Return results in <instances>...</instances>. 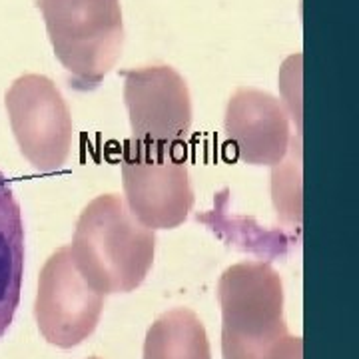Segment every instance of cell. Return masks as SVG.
Segmentation results:
<instances>
[{
  "instance_id": "cell-1",
  "label": "cell",
  "mask_w": 359,
  "mask_h": 359,
  "mask_svg": "<svg viewBox=\"0 0 359 359\" xmlns=\"http://www.w3.org/2000/svg\"><path fill=\"white\" fill-rule=\"evenodd\" d=\"M224 359H303L302 337L287 331L283 283L267 262H240L218 282Z\"/></svg>"
},
{
  "instance_id": "cell-2",
  "label": "cell",
  "mask_w": 359,
  "mask_h": 359,
  "mask_svg": "<svg viewBox=\"0 0 359 359\" xmlns=\"http://www.w3.org/2000/svg\"><path fill=\"white\" fill-rule=\"evenodd\" d=\"M70 258L96 293H128L154 264L156 231L142 226L118 194L96 196L76 222Z\"/></svg>"
},
{
  "instance_id": "cell-3",
  "label": "cell",
  "mask_w": 359,
  "mask_h": 359,
  "mask_svg": "<svg viewBox=\"0 0 359 359\" xmlns=\"http://www.w3.org/2000/svg\"><path fill=\"white\" fill-rule=\"evenodd\" d=\"M38 8L70 86L98 88L124 46L120 0H38Z\"/></svg>"
},
{
  "instance_id": "cell-4",
  "label": "cell",
  "mask_w": 359,
  "mask_h": 359,
  "mask_svg": "<svg viewBox=\"0 0 359 359\" xmlns=\"http://www.w3.org/2000/svg\"><path fill=\"white\" fill-rule=\"evenodd\" d=\"M180 148L128 138L122 150L124 202L130 214L150 229L182 226L194 208V188Z\"/></svg>"
},
{
  "instance_id": "cell-5",
  "label": "cell",
  "mask_w": 359,
  "mask_h": 359,
  "mask_svg": "<svg viewBox=\"0 0 359 359\" xmlns=\"http://www.w3.org/2000/svg\"><path fill=\"white\" fill-rule=\"evenodd\" d=\"M4 104L22 156L40 172H58L72 152L74 124L56 84L48 76L24 74L10 84Z\"/></svg>"
},
{
  "instance_id": "cell-6",
  "label": "cell",
  "mask_w": 359,
  "mask_h": 359,
  "mask_svg": "<svg viewBox=\"0 0 359 359\" xmlns=\"http://www.w3.org/2000/svg\"><path fill=\"white\" fill-rule=\"evenodd\" d=\"M104 295L96 293L78 273L70 247L56 249L38 278L34 318L42 337L60 349L84 343L98 327Z\"/></svg>"
},
{
  "instance_id": "cell-7",
  "label": "cell",
  "mask_w": 359,
  "mask_h": 359,
  "mask_svg": "<svg viewBox=\"0 0 359 359\" xmlns=\"http://www.w3.org/2000/svg\"><path fill=\"white\" fill-rule=\"evenodd\" d=\"M124 104L132 140L160 146H184L192 128V96L172 66L156 64L124 70Z\"/></svg>"
},
{
  "instance_id": "cell-8",
  "label": "cell",
  "mask_w": 359,
  "mask_h": 359,
  "mask_svg": "<svg viewBox=\"0 0 359 359\" xmlns=\"http://www.w3.org/2000/svg\"><path fill=\"white\" fill-rule=\"evenodd\" d=\"M224 130L238 158L251 166L276 168L293 144L283 104L258 88L234 92L226 108Z\"/></svg>"
},
{
  "instance_id": "cell-9",
  "label": "cell",
  "mask_w": 359,
  "mask_h": 359,
  "mask_svg": "<svg viewBox=\"0 0 359 359\" xmlns=\"http://www.w3.org/2000/svg\"><path fill=\"white\" fill-rule=\"evenodd\" d=\"M24 273V222L20 204L6 176L0 172V337L20 303Z\"/></svg>"
},
{
  "instance_id": "cell-10",
  "label": "cell",
  "mask_w": 359,
  "mask_h": 359,
  "mask_svg": "<svg viewBox=\"0 0 359 359\" xmlns=\"http://www.w3.org/2000/svg\"><path fill=\"white\" fill-rule=\"evenodd\" d=\"M144 359H212L202 320L188 307L162 313L146 333Z\"/></svg>"
},
{
  "instance_id": "cell-11",
  "label": "cell",
  "mask_w": 359,
  "mask_h": 359,
  "mask_svg": "<svg viewBox=\"0 0 359 359\" xmlns=\"http://www.w3.org/2000/svg\"><path fill=\"white\" fill-rule=\"evenodd\" d=\"M90 359H100V357H90Z\"/></svg>"
}]
</instances>
